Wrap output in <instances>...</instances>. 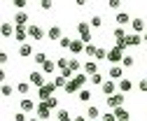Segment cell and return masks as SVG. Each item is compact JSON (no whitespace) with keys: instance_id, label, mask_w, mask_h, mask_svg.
<instances>
[{"instance_id":"obj_1","label":"cell","mask_w":147,"mask_h":121,"mask_svg":"<svg viewBox=\"0 0 147 121\" xmlns=\"http://www.w3.org/2000/svg\"><path fill=\"white\" fill-rule=\"evenodd\" d=\"M86 82H89V75H84V72H77L75 77H72L70 82H68V86H65V93L68 96H72V93H80L84 86H86Z\"/></svg>"},{"instance_id":"obj_2","label":"cell","mask_w":147,"mask_h":121,"mask_svg":"<svg viewBox=\"0 0 147 121\" xmlns=\"http://www.w3.org/2000/svg\"><path fill=\"white\" fill-rule=\"evenodd\" d=\"M77 33H80V40L84 44H91L94 35H91V23L89 21H77Z\"/></svg>"},{"instance_id":"obj_3","label":"cell","mask_w":147,"mask_h":121,"mask_svg":"<svg viewBox=\"0 0 147 121\" xmlns=\"http://www.w3.org/2000/svg\"><path fill=\"white\" fill-rule=\"evenodd\" d=\"M28 82L35 86V89H42V86H47L49 79H47V75H45L42 70H33V72L28 75Z\"/></svg>"},{"instance_id":"obj_4","label":"cell","mask_w":147,"mask_h":121,"mask_svg":"<svg viewBox=\"0 0 147 121\" xmlns=\"http://www.w3.org/2000/svg\"><path fill=\"white\" fill-rule=\"evenodd\" d=\"M54 93H56V86H54V82H47V86L38 89V98H40V102H47L49 98H54Z\"/></svg>"},{"instance_id":"obj_5","label":"cell","mask_w":147,"mask_h":121,"mask_svg":"<svg viewBox=\"0 0 147 121\" xmlns=\"http://www.w3.org/2000/svg\"><path fill=\"white\" fill-rule=\"evenodd\" d=\"M124 100H126V96L124 93H115V96H110V98H105V105L110 107V110H117V107H124Z\"/></svg>"},{"instance_id":"obj_6","label":"cell","mask_w":147,"mask_h":121,"mask_svg":"<svg viewBox=\"0 0 147 121\" xmlns=\"http://www.w3.org/2000/svg\"><path fill=\"white\" fill-rule=\"evenodd\" d=\"M124 51L119 49V47H112V49H107V61L112 63V65H121V61H124Z\"/></svg>"},{"instance_id":"obj_7","label":"cell","mask_w":147,"mask_h":121,"mask_svg":"<svg viewBox=\"0 0 147 121\" xmlns=\"http://www.w3.org/2000/svg\"><path fill=\"white\" fill-rule=\"evenodd\" d=\"M100 91L105 93V98H110V96L119 93V84H117V82H112V79H105V84L100 86Z\"/></svg>"},{"instance_id":"obj_8","label":"cell","mask_w":147,"mask_h":121,"mask_svg":"<svg viewBox=\"0 0 147 121\" xmlns=\"http://www.w3.org/2000/svg\"><path fill=\"white\" fill-rule=\"evenodd\" d=\"M35 116H38L40 121H49V119H51V110H49V105H47V102H38Z\"/></svg>"},{"instance_id":"obj_9","label":"cell","mask_w":147,"mask_h":121,"mask_svg":"<svg viewBox=\"0 0 147 121\" xmlns=\"http://www.w3.org/2000/svg\"><path fill=\"white\" fill-rule=\"evenodd\" d=\"M19 110H21V112H26V114H30V112H35V110H38V102H35L33 98H21Z\"/></svg>"},{"instance_id":"obj_10","label":"cell","mask_w":147,"mask_h":121,"mask_svg":"<svg viewBox=\"0 0 147 121\" xmlns=\"http://www.w3.org/2000/svg\"><path fill=\"white\" fill-rule=\"evenodd\" d=\"M107 79H112V82H121L124 79V68L121 65H112L107 70Z\"/></svg>"},{"instance_id":"obj_11","label":"cell","mask_w":147,"mask_h":121,"mask_svg":"<svg viewBox=\"0 0 147 121\" xmlns=\"http://www.w3.org/2000/svg\"><path fill=\"white\" fill-rule=\"evenodd\" d=\"M12 23H14L16 28H28V14H26V12H16Z\"/></svg>"},{"instance_id":"obj_12","label":"cell","mask_w":147,"mask_h":121,"mask_svg":"<svg viewBox=\"0 0 147 121\" xmlns=\"http://www.w3.org/2000/svg\"><path fill=\"white\" fill-rule=\"evenodd\" d=\"M115 21H117V26H119V28H124L126 23H131V21H133V16L128 14V12H117V16H115Z\"/></svg>"},{"instance_id":"obj_13","label":"cell","mask_w":147,"mask_h":121,"mask_svg":"<svg viewBox=\"0 0 147 121\" xmlns=\"http://www.w3.org/2000/svg\"><path fill=\"white\" fill-rule=\"evenodd\" d=\"M14 30H16V26H14L12 21H3V26H0V35L7 40L9 35H14Z\"/></svg>"},{"instance_id":"obj_14","label":"cell","mask_w":147,"mask_h":121,"mask_svg":"<svg viewBox=\"0 0 147 121\" xmlns=\"http://www.w3.org/2000/svg\"><path fill=\"white\" fill-rule=\"evenodd\" d=\"M82 72H84V75H89V77H94V75L98 72V61H86V63H84V68H82Z\"/></svg>"},{"instance_id":"obj_15","label":"cell","mask_w":147,"mask_h":121,"mask_svg":"<svg viewBox=\"0 0 147 121\" xmlns=\"http://www.w3.org/2000/svg\"><path fill=\"white\" fill-rule=\"evenodd\" d=\"M28 37H33V40H45V30L40 28V26H28Z\"/></svg>"},{"instance_id":"obj_16","label":"cell","mask_w":147,"mask_h":121,"mask_svg":"<svg viewBox=\"0 0 147 121\" xmlns=\"http://www.w3.org/2000/svg\"><path fill=\"white\" fill-rule=\"evenodd\" d=\"M126 42H128V47H140L145 40H142V35H138V33H128V35H126Z\"/></svg>"},{"instance_id":"obj_17","label":"cell","mask_w":147,"mask_h":121,"mask_svg":"<svg viewBox=\"0 0 147 121\" xmlns=\"http://www.w3.org/2000/svg\"><path fill=\"white\" fill-rule=\"evenodd\" d=\"M84 114H86V119H89V121H98V119L103 116V114H100V110H98L96 105H89V110H86Z\"/></svg>"},{"instance_id":"obj_18","label":"cell","mask_w":147,"mask_h":121,"mask_svg":"<svg viewBox=\"0 0 147 121\" xmlns=\"http://www.w3.org/2000/svg\"><path fill=\"white\" fill-rule=\"evenodd\" d=\"M84 49H86V44H84L82 40H72V44H70V51H72L75 56H80V54H82Z\"/></svg>"},{"instance_id":"obj_19","label":"cell","mask_w":147,"mask_h":121,"mask_svg":"<svg viewBox=\"0 0 147 121\" xmlns=\"http://www.w3.org/2000/svg\"><path fill=\"white\" fill-rule=\"evenodd\" d=\"M145 19H138V16H136V19L131 21V28H133V33H138V35H140V33H145Z\"/></svg>"},{"instance_id":"obj_20","label":"cell","mask_w":147,"mask_h":121,"mask_svg":"<svg viewBox=\"0 0 147 121\" xmlns=\"http://www.w3.org/2000/svg\"><path fill=\"white\" fill-rule=\"evenodd\" d=\"M19 56H21V58L35 56V54H33V44H30V42H26V44H21V47H19Z\"/></svg>"},{"instance_id":"obj_21","label":"cell","mask_w":147,"mask_h":121,"mask_svg":"<svg viewBox=\"0 0 147 121\" xmlns=\"http://www.w3.org/2000/svg\"><path fill=\"white\" fill-rule=\"evenodd\" d=\"M26 37H28V28H16V30H14V40H16V42L26 44Z\"/></svg>"},{"instance_id":"obj_22","label":"cell","mask_w":147,"mask_h":121,"mask_svg":"<svg viewBox=\"0 0 147 121\" xmlns=\"http://www.w3.org/2000/svg\"><path fill=\"white\" fill-rule=\"evenodd\" d=\"M117 84H119V93H128V91L133 89V82L128 79V77H124V79H121V82H117Z\"/></svg>"},{"instance_id":"obj_23","label":"cell","mask_w":147,"mask_h":121,"mask_svg":"<svg viewBox=\"0 0 147 121\" xmlns=\"http://www.w3.org/2000/svg\"><path fill=\"white\" fill-rule=\"evenodd\" d=\"M47 37H49V40H61V37H63V33H61L59 26H51V28L47 30Z\"/></svg>"},{"instance_id":"obj_24","label":"cell","mask_w":147,"mask_h":121,"mask_svg":"<svg viewBox=\"0 0 147 121\" xmlns=\"http://www.w3.org/2000/svg\"><path fill=\"white\" fill-rule=\"evenodd\" d=\"M115 116H117V121H131L126 107H117V110H115Z\"/></svg>"},{"instance_id":"obj_25","label":"cell","mask_w":147,"mask_h":121,"mask_svg":"<svg viewBox=\"0 0 147 121\" xmlns=\"http://www.w3.org/2000/svg\"><path fill=\"white\" fill-rule=\"evenodd\" d=\"M54 70H56V61L49 58V61L42 65V72H45V75H54Z\"/></svg>"},{"instance_id":"obj_26","label":"cell","mask_w":147,"mask_h":121,"mask_svg":"<svg viewBox=\"0 0 147 121\" xmlns=\"http://www.w3.org/2000/svg\"><path fill=\"white\" fill-rule=\"evenodd\" d=\"M56 121H75V119L70 116V112H68V110H63V107H61V110L56 112Z\"/></svg>"},{"instance_id":"obj_27","label":"cell","mask_w":147,"mask_h":121,"mask_svg":"<svg viewBox=\"0 0 147 121\" xmlns=\"http://www.w3.org/2000/svg\"><path fill=\"white\" fill-rule=\"evenodd\" d=\"M54 86H56V89H63V91H65V86H68V79H65L63 75H56V77H54Z\"/></svg>"},{"instance_id":"obj_28","label":"cell","mask_w":147,"mask_h":121,"mask_svg":"<svg viewBox=\"0 0 147 121\" xmlns=\"http://www.w3.org/2000/svg\"><path fill=\"white\" fill-rule=\"evenodd\" d=\"M68 65H70V58H65V56H59L56 58V68L63 72V70H68Z\"/></svg>"},{"instance_id":"obj_29","label":"cell","mask_w":147,"mask_h":121,"mask_svg":"<svg viewBox=\"0 0 147 121\" xmlns=\"http://www.w3.org/2000/svg\"><path fill=\"white\" fill-rule=\"evenodd\" d=\"M89 82L94 84V86H103V84H105V75H100V72H96L94 77H89Z\"/></svg>"},{"instance_id":"obj_30","label":"cell","mask_w":147,"mask_h":121,"mask_svg":"<svg viewBox=\"0 0 147 121\" xmlns=\"http://www.w3.org/2000/svg\"><path fill=\"white\" fill-rule=\"evenodd\" d=\"M77 98H80V102H89L91 98H94V93H91V89H82Z\"/></svg>"},{"instance_id":"obj_31","label":"cell","mask_w":147,"mask_h":121,"mask_svg":"<svg viewBox=\"0 0 147 121\" xmlns=\"http://www.w3.org/2000/svg\"><path fill=\"white\" fill-rule=\"evenodd\" d=\"M16 91H19L21 96H28V93H30V82H21V84H16Z\"/></svg>"},{"instance_id":"obj_32","label":"cell","mask_w":147,"mask_h":121,"mask_svg":"<svg viewBox=\"0 0 147 121\" xmlns=\"http://www.w3.org/2000/svg\"><path fill=\"white\" fill-rule=\"evenodd\" d=\"M33 61H35V63H38V65H45V63H47L49 58H47V54H45V51H38V54H35V56H33Z\"/></svg>"},{"instance_id":"obj_33","label":"cell","mask_w":147,"mask_h":121,"mask_svg":"<svg viewBox=\"0 0 147 121\" xmlns=\"http://www.w3.org/2000/svg\"><path fill=\"white\" fill-rule=\"evenodd\" d=\"M96 51H98V47L91 42V44H86V49H84V54L89 56V58H96Z\"/></svg>"},{"instance_id":"obj_34","label":"cell","mask_w":147,"mask_h":121,"mask_svg":"<svg viewBox=\"0 0 147 121\" xmlns=\"http://www.w3.org/2000/svg\"><path fill=\"white\" fill-rule=\"evenodd\" d=\"M136 65V56H124V61H121V68H133Z\"/></svg>"},{"instance_id":"obj_35","label":"cell","mask_w":147,"mask_h":121,"mask_svg":"<svg viewBox=\"0 0 147 121\" xmlns=\"http://www.w3.org/2000/svg\"><path fill=\"white\" fill-rule=\"evenodd\" d=\"M68 68H70V70L77 75V72H80V68H84V65H82V63H80L77 58H70V65H68Z\"/></svg>"},{"instance_id":"obj_36","label":"cell","mask_w":147,"mask_h":121,"mask_svg":"<svg viewBox=\"0 0 147 121\" xmlns=\"http://www.w3.org/2000/svg\"><path fill=\"white\" fill-rule=\"evenodd\" d=\"M89 23H91V28H100V26H103V19H100L98 14H94V16L89 19Z\"/></svg>"},{"instance_id":"obj_37","label":"cell","mask_w":147,"mask_h":121,"mask_svg":"<svg viewBox=\"0 0 147 121\" xmlns=\"http://www.w3.org/2000/svg\"><path fill=\"white\" fill-rule=\"evenodd\" d=\"M112 35H115V40H117V42H119V40H126V30L117 26V28H115V33H112Z\"/></svg>"},{"instance_id":"obj_38","label":"cell","mask_w":147,"mask_h":121,"mask_svg":"<svg viewBox=\"0 0 147 121\" xmlns=\"http://www.w3.org/2000/svg\"><path fill=\"white\" fill-rule=\"evenodd\" d=\"M96 61H107V49L98 47V51H96Z\"/></svg>"},{"instance_id":"obj_39","label":"cell","mask_w":147,"mask_h":121,"mask_svg":"<svg viewBox=\"0 0 147 121\" xmlns=\"http://www.w3.org/2000/svg\"><path fill=\"white\" fill-rule=\"evenodd\" d=\"M47 105H49V110H56V112L61 110V107H59V98H56V96L49 98V100H47Z\"/></svg>"},{"instance_id":"obj_40","label":"cell","mask_w":147,"mask_h":121,"mask_svg":"<svg viewBox=\"0 0 147 121\" xmlns=\"http://www.w3.org/2000/svg\"><path fill=\"white\" fill-rule=\"evenodd\" d=\"M70 44H72V40H70V37H65V35L59 40V47H61V49H70Z\"/></svg>"},{"instance_id":"obj_41","label":"cell","mask_w":147,"mask_h":121,"mask_svg":"<svg viewBox=\"0 0 147 121\" xmlns=\"http://www.w3.org/2000/svg\"><path fill=\"white\" fill-rule=\"evenodd\" d=\"M14 7L19 9V12H24V9L28 7V0H14Z\"/></svg>"},{"instance_id":"obj_42","label":"cell","mask_w":147,"mask_h":121,"mask_svg":"<svg viewBox=\"0 0 147 121\" xmlns=\"http://www.w3.org/2000/svg\"><path fill=\"white\" fill-rule=\"evenodd\" d=\"M107 7L110 9H119L121 7V0H107Z\"/></svg>"},{"instance_id":"obj_43","label":"cell","mask_w":147,"mask_h":121,"mask_svg":"<svg viewBox=\"0 0 147 121\" xmlns=\"http://www.w3.org/2000/svg\"><path fill=\"white\" fill-rule=\"evenodd\" d=\"M12 93H14L12 86H9V84H3V96H12Z\"/></svg>"},{"instance_id":"obj_44","label":"cell","mask_w":147,"mask_h":121,"mask_svg":"<svg viewBox=\"0 0 147 121\" xmlns=\"http://www.w3.org/2000/svg\"><path fill=\"white\" fill-rule=\"evenodd\" d=\"M138 89H140L142 93H147V79H145V77H142V79L138 82Z\"/></svg>"},{"instance_id":"obj_45","label":"cell","mask_w":147,"mask_h":121,"mask_svg":"<svg viewBox=\"0 0 147 121\" xmlns=\"http://www.w3.org/2000/svg\"><path fill=\"white\" fill-rule=\"evenodd\" d=\"M100 121H117V116H115V112H112V114H107V112H105V114L100 116Z\"/></svg>"},{"instance_id":"obj_46","label":"cell","mask_w":147,"mask_h":121,"mask_svg":"<svg viewBox=\"0 0 147 121\" xmlns=\"http://www.w3.org/2000/svg\"><path fill=\"white\" fill-rule=\"evenodd\" d=\"M40 7H42L45 12H49V9H51V0H42V3H40Z\"/></svg>"},{"instance_id":"obj_47","label":"cell","mask_w":147,"mask_h":121,"mask_svg":"<svg viewBox=\"0 0 147 121\" xmlns=\"http://www.w3.org/2000/svg\"><path fill=\"white\" fill-rule=\"evenodd\" d=\"M14 121H28V119H26V112H16V114H14Z\"/></svg>"},{"instance_id":"obj_48","label":"cell","mask_w":147,"mask_h":121,"mask_svg":"<svg viewBox=\"0 0 147 121\" xmlns=\"http://www.w3.org/2000/svg\"><path fill=\"white\" fill-rule=\"evenodd\" d=\"M75 121H86V114H77V116H75Z\"/></svg>"},{"instance_id":"obj_49","label":"cell","mask_w":147,"mask_h":121,"mask_svg":"<svg viewBox=\"0 0 147 121\" xmlns=\"http://www.w3.org/2000/svg\"><path fill=\"white\" fill-rule=\"evenodd\" d=\"M142 40H145V44H147V30H145V33H142Z\"/></svg>"},{"instance_id":"obj_50","label":"cell","mask_w":147,"mask_h":121,"mask_svg":"<svg viewBox=\"0 0 147 121\" xmlns=\"http://www.w3.org/2000/svg\"><path fill=\"white\" fill-rule=\"evenodd\" d=\"M28 121H40V119H38V116H30V119H28Z\"/></svg>"},{"instance_id":"obj_51","label":"cell","mask_w":147,"mask_h":121,"mask_svg":"<svg viewBox=\"0 0 147 121\" xmlns=\"http://www.w3.org/2000/svg\"><path fill=\"white\" fill-rule=\"evenodd\" d=\"M145 23H147V16H145Z\"/></svg>"}]
</instances>
